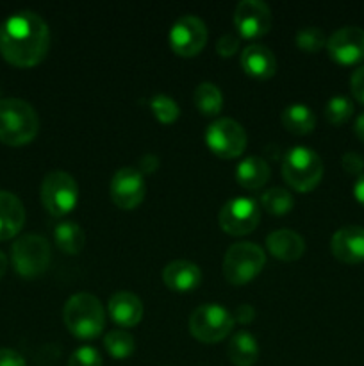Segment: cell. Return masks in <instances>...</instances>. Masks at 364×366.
Here are the masks:
<instances>
[{
    "instance_id": "8d00e7d4",
    "label": "cell",
    "mask_w": 364,
    "mask_h": 366,
    "mask_svg": "<svg viewBox=\"0 0 364 366\" xmlns=\"http://www.w3.org/2000/svg\"><path fill=\"white\" fill-rule=\"evenodd\" d=\"M236 318L234 320H239L241 324H250V322L256 318V310H253L252 306H248V304H241V306H238V310H236Z\"/></svg>"
},
{
    "instance_id": "83f0119b",
    "label": "cell",
    "mask_w": 364,
    "mask_h": 366,
    "mask_svg": "<svg viewBox=\"0 0 364 366\" xmlns=\"http://www.w3.org/2000/svg\"><path fill=\"white\" fill-rule=\"evenodd\" d=\"M295 43L296 46H300L305 52H318V50L327 45V38H325V32L320 27L309 25V27H302L296 32Z\"/></svg>"
},
{
    "instance_id": "d6a6232c",
    "label": "cell",
    "mask_w": 364,
    "mask_h": 366,
    "mask_svg": "<svg viewBox=\"0 0 364 366\" xmlns=\"http://www.w3.org/2000/svg\"><path fill=\"white\" fill-rule=\"evenodd\" d=\"M239 49V38L234 34H223L216 41V50L220 56L232 57Z\"/></svg>"
},
{
    "instance_id": "277c9868",
    "label": "cell",
    "mask_w": 364,
    "mask_h": 366,
    "mask_svg": "<svg viewBox=\"0 0 364 366\" xmlns=\"http://www.w3.org/2000/svg\"><path fill=\"white\" fill-rule=\"evenodd\" d=\"M282 175L296 192H310L323 177V161L309 147H293L282 161Z\"/></svg>"
},
{
    "instance_id": "30bf717a",
    "label": "cell",
    "mask_w": 364,
    "mask_h": 366,
    "mask_svg": "<svg viewBox=\"0 0 364 366\" xmlns=\"http://www.w3.org/2000/svg\"><path fill=\"white\" fill-rule=\"evenodd\" d=\"M221 229L232 236L248 234L261 220V209L257 202L248 197H234L227 200L220 209Z\"/></svg>"
},
{
    "instance_id": "d6986e66",
    "label": "cell",
    "mask_w": 364,
    "mask_h": 366,
    "mask_svg": "<svg viewBox=\"0 0 364 366\" xmlns=\"http://www.w3.org/2000/svg\"><path fill=\"white\" fill-rule=\"evenodd\" d=\"M266 245L271 256L282 261L298 259L305 250L303 238L291 229H277V231L270 232L266 238Z\"/></svg>"
},
{
    "instance_id": "e575fe53",
    "label": "cell",
    "mask_w": 364,
    "mask_h": 366,
    "mask_svg": "<svg viewBox=\"0 0 364 366\" xmlns=\"http://www.w3.org/2000/svg\"><path fill=\"white\" fill-rule=\"evenodd\" d=\"M0 366H25V360L16 350L0 349Z\"/></svg>"
},
{
    "instance_id": "4316f807",
    "label": "cell",
    "mask_w": 364,
    "mask_h": 366,
    "mask_svg": "<svg viewBox=\"0 0 364 366\" xmlns=\"http://www.w3.org/2000/svg\"><path fill=\"white\" fill-rule=\"evenodd\" d=\"M264 209L273 217H282L293 209V195L284 188H271L261 197Z\"/></svg>"
},
{
    "instance_id": "44dd1931",
    "label": "cell",
    "mask_w": 364,
    "mask_h": 366,
    "mask_svg": "<svg viewBox=\"0 0 364 366\" xmlns=\"http://www.w3.org/2000/svg\"><path fill=\"white\" fill-rule=\"evenodd\" d=\"M270 179V167L261 156L243 157L236 167V181L246 189H259Z\"/></svg>"
},
{
    "instance_id": "74e56055",
    "label": "cell",
    "mask_w": 364,
    "mask_h": 366,
    "mask_svg": "<svg viewBox=\"0 0 364 366\" xmlns=\"http://www.w3.org/2000/svg\"><path fill=\"white\" fill-rule=\"evenodd\" d=\"M353 195H355V199L364 206V174H360L359 177H357L355 186H353Z\"/></svg>"
},
{
    "instance_id": "836d02e7",
    "label": "cell",
    "mask_w": 364,
    "mask_h": 366,
    "mask_svg": "<svg viewBox=\"0 0 364 366\" xmlns=\"http://www.w3.org/2000/svg\"><path fill=\"white\" fill-rule=\"evenodd\" d=\"M350 84H352L353 97L364 104V64H360V66L353 71L352 79H350Z\"/></svg>"
},
{
    "instance_id": "d590c367",
    "label": "cell",
    "mask_w": 364,
    "mask_h": 366,
    "mask_svg": "<svg viewBox=\"0 0 364 366\" xmlns=\"http://www.w3.org/2000/svg\"><path fill=\"white\" fill-rule=\"evenodd\" d=\"M159 167V159H157L156 154H145L139 161V170L141 174H152V172L157 170Z\"/></svg>"
},
{
    "instance_id": "52a82bcc",
    "label": "cell",
    "mask_w": 364,
    "mask_h": 366,
    "mask_svg": "<svg viewBox=\"0 0 364 366\" xmlns=\"http://www.w3.org/2000/svg\"><path fill=\"white\" fill-rule=\"evenodd\" d=\"M13 267L21 277H38L50 263V243L39 234H25L13 243Z\"/></svg>"
},
{
    "instance_id": "1f68e13d",
    "label": "cell",
    "mask_w": 364,
    "mask_h": 366,
    "mask_svg": "<svg viewBox=\"0 0 364 366\" xmlns=\"http://www.w3.org/2000/svg\"><path fill=\"white\" fill-rule=\"evenodd\" d=\"M341 164H343V168H345V172H348V174L360 175V174H363V170H364V157H363V154H359V152H346L345 156H343Z\"/></svg>"
},
{
    "instance_id": "f1b7e54d",
    "label": "cell",
    "mask_w": 364,
    "mask_h": 366,
    "mask_svg": "<svg viewBox=\"0 0 364 366\" xmlns=\"http://www.w3.org/2000/svg\"><path fill=\"white\" fill-rule=\"evenodd\" d=\"M353 114V102L345 95H335L325 106V117L330 124H343Z\"/></svg>"
},
{
    "instance_id": "8fae6325",
    "label": "cell",
    "mask_w": 364,
    "mask_h": 366,
    "mask_svg": "<svg viewBox=\"0 0 364 366\" xmlns=\"http://www.w3.org/2000/svg\"><path fill=\"white\" fill-rule=\"evenodd\" d=\"M168 41L175 54L191 57L203 49L207 41V27L195 14H182L173 21Z\"/></svg>"
},
{
    "instance_id": "6da1fadb",
    "label": "cell",
    "mask_w": 364,
    "mask_h": 366,
    "mask_svg": "<svg viewBox=\"0 0 364 366\" xmlns=\"http://www.w3.org/2000/svg\"><path fill=\"white\" fill-rule=\"evenodd\" d=\"M50 31L34 11H18L0 25V54L14 66H34L46 56Z\"/></svg>"
},
{
    "instance_id": "f35d334b",
    "label": "cell",
    "mask_w": 364,
    "mask_h": 366,
    "mask_svg": "<svg viewBox=\"0 0 364 366\" xmlns=\"http://www.w3.org/2000/svg\"><path fill=\"white\" fill-rule=\"evenodd\" d=\"M355 134L364 142V113H360L355 120Z\"/></svg>"
},
{
    "instance_id": "484cf974",
    "label": "cell",
    "mask_w": 364,
    "mask_h": 366,
    "mask_svg": "<svg viewBox=\"0 0 364 366\" xmlns=\"http://www.w3.org/2000/svg\"><path fill=\"white\" fill-rule=\"evenodd\" d=\"M103 345H106L107 352L116 360H125L134 352V338L131 332L123 331V329H116V331L107 332L103 338Z\"/></svg>"
},
{
    "instance_id": "ba28073f",
    "label": "cell",
    "mask_w": 364,
    "mask_h": 366,
    "mask_svg": "<svg viewBox=\"0 0 364 366\" xmlns=\"http://www.w3.org/2000/svg\"><path fill=\"white\" fill-rule=\"evenodd\" d=\"M79 199V186L68 172L54 170L41 182V202L54 217L70 213Z\"/></svg>"
},
{
    "instance_id": "f546056e",
    "label": "cell",
    "mask_w": 364,
    "mask_h": 366,
    "mask_svg": "<svg viewBox=\"0 0 364 366\" xmlns=\"http://www.w3.org/2000/svg\"><path fill=\"white\" fill-rule=\"evenodd\" d=\"M150 107H152L157 120L163 122V124H171V122L177 120L178 114H181V107H178V104L168 95L153 97V99L150 100Z\"/></svg>"
},
{
    "instance_id": "e0dca14e",
    "label": "cell",
    "mask_w": 364,
    "mask_h": 366,
    "mask_svg": "<svg viewBox=\"0 0 364 366\" xmlns=\"http://www.w3.org/2000/svg\"><path fill=\"white\" fill-rule=\"evenodd\" d=\"M164 285L175 292H189L202 281V272L193 261L175 259L168 263L163 270Z\"/></svg>"
},
{
    "instance_id": "3957f363",
    "label": "cell",
    "mask_w": 364,
    "mask_h": 366,
    "mask_svg": "<svg viewBox=\"0 0 364 366\" xmlns=\"http://www.w3.org/2000/svg\"><path fill=\"white\" fill-rule=\"evenodd\" d=\"M68 331L82 340H93L106 327V311L91 293H75L63 307Z\"/></svg>"
},
{
    "instance_id": "2e32d148",
    "label": "cell",
    "mask_w": 364,
    "mask_h": 366,
    "mask_svg": "<svg viewBox=\"0 0 364 366\" xmlns=\"http://www.w3.org/2000/svg\"><path fill=\"white\" fill-rule=\"evenodd\" d=\"M241 66L252 77L268 79L277 71V57L263 43H250L241 52Z\"/></svg>"
},
{
    "instance_id": "8992f818",
    "label": "cell",
    "mask_w": 364,
    "mask_h": 366,
    "mask_svg": "<svg viewBox=\"0 0 364 366\" xmlns=\"http://www.w3.org/2000/svg\"><path fill=\"white\" fill-rule=\"evenodd\" d=\"M234 329V315L218 304L198 306L189 317V331L198 342L218 343Z\"/></svg>"
},
{
    "instance_id": "9c48e42d",
    "label": "cell",
    "mask_w": 364,
    "mask_h": 366,
    "mask_svg": "<svg viewBox=\"0 0 364 366\" xmlns=\"http://www.w3.org/2000/svg\"><path fill=\"white\" fill-rule=\"evenodd\" d=\"M206 143L218 157L232 159L243 154L246 147V132L241 124L232 118H216L206 131Z\"/></svg>"
},
{
    "instance_id": "7c38bea8",
    "label": "cell",
    "mask_w": 364,
    "mask_h": 366,
    "mask_svg": "<svg viewBox=\"0 0 364 366\" xmlns=\"http://www.w3.org/2000/svg\"><path fill=\"white\" fill-rule=\"evenodd\" d=\"M113 202L121 209H132L145 199V179L139 170L132 167L120 168L114 172L109 184Z\"/></svg>"
},
{
    "instance_id": "4dcf8cb0",
    "label": "cell",
    "mask_w": 364,
    "mask_h": 366,
    "mask_svg": "<svg viewBox=\"0 0 364 366\" xmlns=\"http://www.w3.org/2000/svg\"><path fill=\"white\" fill-rule=\"evenodd\" d=\"M68 366H102V357L93 347H81L71 354Z\"/></svg>"
},
{
    "instance_id": "d4e9b609",
    "label": "cell",
    "mask_w": 364,
    "mask_h": 366,
    "mask_svg": "<svg viewBox=\"0 0 364 366\" xmlns=\"http://www.w3.org/2000/svg\"><path fill=\"white\" fill-rule=\"evenodd\" d=\"M195 104L206 117H214L223 107V95L214 82H202L195 89Z\"/></svg>"
},
{
    "instance_id": "ab89813d",
    "label": "cell",
    "mask_w": 364,
    "mask_h": 366,
    "mask_svg": "<svg viewBox=\"0 0 364 366\" xmlns=\"http://www.w3.org/2000/svg\"><path fill=\"white\" fill-rule=\"evenodd\" d=\"M6 270H7V257H6V254H4L2 250H0V279L4 277Z\"/></svg>"
},
{
    "instance_id": "9a60e30c",
    "label": "cell",
    "mask_w": 364,
    "mask_h": 366,
    "mask_svg": "<svg viewBox=\"0 0 364 366\" xmlns=\"http://www.w3.org/2000/svg\"><path fill=\"white\" fill-rule=\"evenodd\" d=\"M332 254L345 263H360L364 261V227L360 225H345L338 229L330 242Z\"/></svg>"
},
{
    "instance_id": "7402d4cb",
    "label": "cell",
    "mask_w": 364,
    "mask_h": 366,
    "mask_svg": "<svg viewBox=\"0 0 364 366\" xmlns=\"http://www.w3.org/2000/svg\"><path fill=\"white\" fill-rule=\"evenodd\" d=\"M227 354L236 366H253L259 357V343L250 332L239 331L228 342Z\"/></svg>"
},
{
    "instance_id": "4fadbf2b",
    "label": "cell",
    "mask_w": 364,
    "mask_h": 366,
    "mask_svg": "<svg viewBox=\"0 0 364 366\" xmlns=\"http://www.w3.org/2000/svg\"><path fill=\"white\" fill-rule=\"evenodd\" d=\"M327 50L338 63H359L364 59V29L357 25H345L338 29L327 39Z\"/></svg>"
},
{
    "instance_id": "7a4b0ae2",
    "label": "cell",
    "mask_w": 364,
    "mask_h": 366,
    "mask_svg": "<svg viewBox=\"0 0 364 366\" xmlns=\"http://www.w3.org/2000/svg\"><path fill=\"white\" fill-rule=\"evenodd\" d=\"M39 118L36 109L21 99H0V142L25 145L38 134Z\"/></svg>"
},
{
    "instance_id": "5b68a950",
    "label": "cell",
    "mask_w": 364,
    "mask_h": 366,
    "mask_svg": "<svg viewBox=\"0 0 364 366\" xmlns=\"http://www.w3.org/2000/svg\"><path fill=\"white\" fill-rule=\"evenodd\" d=\"M266 263V254L252 242L234 243L223 257V275L231 285L241 286L259 275Z\"/></svg>"
},
{
    "instance_id": "5bb4252c",
    "label": "cell",
    "mask_w": 364,
    "mask_h": 366,
    "mask_svg": "<svg viewBox=\"0 0 364 366\" xmlns=\"http://www.w3.org/2000/svg\"><path fill=\"white\" fill-rule=\"evenodd\" d=\"M234 25L243 38H259L271 27V11L263 0H241L234 11Z\"/></svg>"
},
{
    "instance_id": "cb8c5ba5",
    "label": "cell",
    "mask_w": 364,
    "mask_h": 366,
    "mask_svg": "<svg viewBox=\"0 0 364 366\" xmlns=\"http://www.w3.org/2000/svg\"><path fill=\"white\" fill-rule=\"evenodd\" d=\"M54 239L56 245L66 254H79L84 249L86 236L84 231L75 222H63L54 229Z\"/></svg>"
},
{
    "instance_id": "ac0fdd59",
    "label": "cell",
    "mask_w": 364,
    "mask_h": 366,
    "mask_svg": "<svg viewBox=\"0 0 364 366\" xmlns=\"http://www.w3.org/2000/svg\"><path fill=\"white\" fill-rule=\"evenodd\" d=\"M25 224V207L16 195L0 192V242L11 239Z\"/></svg>"
},
{
    "instance_id": "603a6c76",
    "label": "cell",
    "mask_w": 364,
    "mask_h": 366,
    "mask_svg": "<svg viewBox=\"0 0 364 366\" xmlns=\"http://www.w3.org/2000/svg\"><path fill=\"white\" fill-rule=\"evenodd\" d=\"M280 120L284 127L293 134H309L316 125V117H314L313 109L303 104H291L285 107L280 114Z\"/></svg>"
},
{
    "instance_id": "ffe728a7",
    "label": "cell",
    "mask_w": 364,
    "mask_h": 366,
    "mask_svg": "<svg viewBox=\"0 0 364 366\" xmlns=\"http://www.w3.org/2000/svg\"><path fill=\"white\" fill-rule=\"evenodd\" d=\"M109 315L116 324L134 327L143 318V304L138 295L131 292H118L109 299Z\"/></svg>"
}]
</instances>
